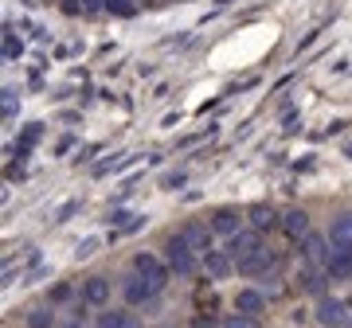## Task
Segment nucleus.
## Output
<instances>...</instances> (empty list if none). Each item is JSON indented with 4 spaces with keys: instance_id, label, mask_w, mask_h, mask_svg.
I'll use <instances>...</instances> for the list:
<instances>
[{
    "instance_id": "obj_5",
    "label": "nucleus",
    "mask_w": 352,
    "mask_h": 328,
    "mask_svg": "<svg viewBox=\"0 0 352 328\" xmlns=\"http://www.w3.org/2000/svg\"><path fill=\"white\" fill-rule=\"evenodd\" d=\"M78 297H82L87 309H110V301H113L110 278H106V274H90V278L78 285Z\"/></svg>"
},
{
    "instance_id": "obj_12",
    "label": "nucleus",
    "mask_w": 352,
    "mask_h": 328,
    "mask_svg": "<svg viewBox=\"0 0 352 328\" xmlns=\"http://www.w3.org/2000/svg\"><path fill=\"white\" fill-rule=\"evenodd\" d=\"M329 242L337 246V250H352V211H340L333 215V223H329Z\"/></svg>"
},
{
    "instance_id": "obj_3",
    "label": "nucleus",
    "mask_w": 352,
    "mask_h": 328,
    "mask_svg": "<svg viewBox=\"0 0 352 328\" xmlns=\"http://www.w3.org/2000/svg\"><path fill=\"white\" fill-rule=\"evenodd\" d=\"M352 316V305L344 301V297H333V293H325V297H317L314 301V320L321 328H344Z\"/></svg>"
},
{
    "instance_id": "obj_26",
    "label": "nucleus",
    "mask_w": 352,
    "mask_h": 328,
    "mask_svg": "<svg viewBox=\"0 0 352 328\" xmlns=\"http://www.w3.org/2000/svg\"><path fill=\"white\" fill-rule=\"evenodd\" d=\"M164 191H176V188H184V184H188V172H164Z\"/></svg>"
},
{
    "instance_id": "obj_30",
    "label": "nucleus",
    "mask_w": 352,
    "mask_h": 328,
    "mask_svg": "<svg viewBox=\"0 0 352 328\" xmlns=\"http://www.w3.org/2000/svg\"><path fill=\"white\" fill-rule=\"evenodd\" d=\"M59 328H87V320H82V316H71V320H63V325H59Z\"/></svg>"
},
{
    "instance_id": "obj_13",
    "label": "nucleus",
    "mask_w": 352,
    "mask_h": 328,
    "mask_svg": "<svg viewBox=\"0 0 352 328\" xmlns=\"http://www.w3.org/2000/svg\"><path fill=\"white\" fill-rule=\"evenodd\" d=\"M278 223H282V215L270 207V203H254L251 211H247V227L258 231V235H266V231H274Z\"/></svg>"
},
{
    "instance_id": "obj_19",
    "label": "nucleus",
    "mask_w": 352,
    "mask_h": 328,
    "mask_svg": "<svg viewBox=\"0 0 352 328\" xmlns=\"http://www.w3.org/2000/svg\"><path fill=\"white\" fill-rule=\"evenodd\" d=\"M258 242H263V235H258V231L243 227L239 235H231V239H227V250H231V258H235V262H239L243 254H251L254 246H258Z\"/></svg>"
},
{
    "instance_id": "obj_22",
    "label": "nucleus",
    "mask_w": 352,
    "mask_h": 328,
    "mask_svg": "<svg viewBox=\"0 0 352 328\" xmlns=\"http://www.w3.org/2000/svg\"><path fill=\"white\" fill-rule=\"evenodd\" d=\"M138 0H106V12L118 16V20H129V16H138Z\"/></svg>"
},
{
    "instance_id": "obj_25",
    "label": "nucleus",
    "mask_w": 352,
    "mask_h": 328,
    "mask_svg": "<svg viewBox=\"0 0 352 328\" xmlns=\"http://www.w3.org/2000/svg\"><path fill=\"white\" fill-rule=\"evenodd\" d=\"M39 133H43V126H28L24 133H20V152H28L32 145L39 141Z\"/></svg>"
},
{
    "instance_id": "obj_24",
    "label": "nucleus",
    "mask_w": 352,
    "mask_h": 328,
    "mask_svg": "<svg viewBox=\"0 0 352 328\" xmlns=\"http://www.w3.org/2000/svg\"><path fill=\"white\" fill-rule=\"evenodd\" d=\"M219 328H263V320L258 316H247V313H231Z\"/></svg>"
},
{
    "instance_id": "obj_16",
    "label": "nucleus",
    "mask_w": 352,
    "mask_h": 328,
    "mask_svg": "<svg viewBox=\"0 0 352 328\" xmlns=\"http://www.w3.org/2000/svg\"><path fill=\"white\" fill-rule=\"evenodd\" d=\"M94 328H141V320L133 309H102Z\"/></svg>"
},
{
    "instance_id": "obj_14",
    "label": "nucleus",
    "mask_w": 352,
    "mask_h": 328,
    "mask_svg": "<svg viewBox=\"0 0 352 328\" xmlns=\"http://www.w3.org/2000/svg\"><path fill=\"white\" fill-rule=\"evenodd\" d=\"M180 235H184V239L192 242V250L200 254H208L212 250V239H215V231H212V223H184V227H180Z\"/></svg>"
},
{
    "instance_id": "obj_11",
    "label": "nucleus",
    "mask_w": 352,
    "mask_h": 328,
    "mask_svg": "<svg viewBox=\"0 0 352 328\" xmlns=\"http://www.w3.org/2000/svg\"><path fill=\"white\" fill-rule=\"evenodd\" d=\"M278 227H282V235H286L289 242H302L305 235H309V215L302 211V207H289L286 215H282V223H278Z\"/></svg>"
},
{
    "instance_id": "obj_9",
    "label": "nucleus",
    "mask_w": 352,
    "mask_h": 328,
    "mask_svg": "<svg viewBox=\"0 0 352 328\" xmlns=\"http://www.w3.org/2000/svg\"><path fill=\"white\" fill-rule=\"evenodd\" d=\"M329 250H333V242H329V235H317V231H309L302 242H298V254L305 258V266H325Z\"/></svg>"
},
{
    "instance_id": "obj_20",
    "label": "nucleus",
    "mask_w": 352,
    "mask_h": 328,
    "mask_svg": "<svg viewBox=\"0 0 352 328\" xmlns=\"http://www.w3.org/2000/svg\"><path fill=\"white\" fill-rule=\"evenodd\" d=\"M0 55H4L8 63H12V59H20V55H24V39L16 36L12 27H4V39H0Z\"/></svg>"
},
{
    "instance_id": "obj_17",
    "label": "nucleus",
    "mask_w": 352,
    "mask_h": 328,
    "mask_svg": "<svg viewBox=\"0 0 352 328\" xmlns=\"http://www.w3.org/2000/svg\"><path fill=\"white\" fill-rule=\"evenodd\" d=\"M325 270H329V278L333 281H349L352 278V250H329V258H325Z\"/></svg>"
},
{
    "instance_id": "obj_7",
    "label": "nucleus",
    "mask_w": 352,
    "mask_h": 328,
    "mask_svg": "<svg viewBox=\"0 0 352 328\" xmlns=\"http://www.w3.org/2000/svg\"><path fill=\"white\" fill-rule=\"evenodd\" d=\"M208 223H212V231L219 239H231V235H239L247 227V211H239V207H215L208 215Z\"/></svg>"
},
{
    "instance_id": "obj_23",
    "label": "nucleus",
    "mask_w": 352,
    "mask_h": 328,
    "mask_svg": "<svg viewBox=\"0 0 352 328\" xmlns=\"http://www.w3.org/2000/svg\"><path fill=\"white\" fill-rule=\"evenodd\" d=\"M47 301L55 305V309H59V305H67V301H75V285H67V281H59V285H51Z\"/></svg>"
},
{
    "instance_id": "obj_28",
    "label": "nucleus",
    "mask_w": 352,
    "mask_h": 328,
    "mask_svg": "<svg viewBox=\"0 0 352 328\" xmlns=\"http://www.w3.org/2000/svg\"><path fill=\"white\" fill-rule=\"evenodd\" d=\"M63 12L67 16H82L87 12V4H82V0H63Z\"/></svg>"
},
{
    "instance_id": "obj_27",
    "label": "nucleus",
    "mask_w": 352,
    "mask_h": 328,
    "mask_svg": "<svg viewBox=\"0 0 352 328\" xmlns=\"http://www.w3.org/2000/svg\"><path fill=\"white\" fill-rule=\"evenodd\" d=\"M98 246H102V239H82V242H78V250H75V258L82 262V258H90V254L98 250Z\"/></svg>"
},
{
    "instance_id": "obj_15",
    "label": "nucleus",
    "mask_w": 352,
    "mask_h": 328,
    "mask_svg": "<svg viewBox=\"0 0 352 328\" xmlns=\"http://www.w3.org/2000/svg\"><path fill=\"white\" fill-rule=\"evenodd\" d=\"M235 313H247V316L266 313V293H263V290H254V285L239 290V293H235Z\"/></svg>"
},
{
    "instance_id": "obj_18",
    "label": "nucleus",
    "mask_w": 352,
    "mask_h": 328,
    "mask_svg": "<svg viewBox=\"0 0 352 328\" xmlns=\"http://www.w3.org/2000/svg\"><path fill=\"white\" fill-rule=\"evenodd\" d=\"M24 328H59V316H55V305L43 301V305H32L24 313Z\"/></svg>"
},
{
    "instance_id": "obj_10",
    "label": "nucleus",
    "mask_w": 352,
    "mask_h": 328,
    "mask_svg": "<svg viewBox=\"0 0 352 328\" xmlns=\"http://www.w3.org/2000/svg\"><path fill=\"white\" fill-rule=\"evenodd\" d=\"M329 281H333V278H329L325 266H305L302 278H298V285H302V290L317 301V297H325V293H329Z\"/></svg>"
},
{
    "instance_id": "obj_29",
    "label": "nucleus",
    "mask_w": 352,
    "mask_h": 328,
    "mask_svg": "<svg viewBox=\"0 0 352 328\" xmlns=\"http://www.w3.org/2000/svg\"><path fill=\"white\" fill-rule=\"evenodd\" d=\"M87 4V12H106V0H82Z\"/></svg>"
},
{
    "instance_id": "obj_6",
    "label": "nucleus",
    "mask_w": 352,
    "mask_h": 328,
    "mask_svg": "<svg viewBox=\"0 0 352 328\" xmlns=\"http://www.w3.org/2000/svg\"><path fill=\"white\" fill-rule=\"evenodd\" d=\"M122 297H126L129 309H141V305H153V301H157V297H161V290H157L153 281H145L141 274H133V270H129L126 285H122Z\"/></svg>"
},
{
    "instance_id": "obj_21",
    "label": "nucleus",
    "mask_w": 352,
    "mask_h": 328,
    "mask_svg": "<svg viewBox=\"0 0 352 328\" xmlns=\"http://www.w3.org/2000/svg\"><path fill=\"white\" fill-rule=\"evenodd\" d=\"M0 114H4V121H12V117L20 114V98H16V90H12V86L0 90Z\"/></svg>"
},
{
    "instance_id": "obj_8",
    "label": "nucleus",
    "mask_w": 352,
    "mask_h": 328,
    "mask_svg": "<svg viewBox=\"0 0 352 328\" xmlns=\"http://www.w3.org/2000/svg\"><path fill=\"white\" fill-rule=\"evenodd\" d=\"M200 266H204V274L208 278H215V281H223V278H231L235 274V258H231V250H219V246H212V250L200 258Z\"/></svg>"
},
{
    "instance_id": "obj_31",
    "label": "nucleus",
    "mask_w": 352,
    "mask_h": 328,
    "mask_svg": "<svg viewBox=\"0 0 352 328\" xmlns=\"http://www.w3.org/2000/svg\"><path fill=\"white\" fill-rule=\"evenodd\" d=\"M344 328H352V316H349V325H344Z\"/></svg>"
},
{
    "instance_id": "obj_1",
    "label": "nucleus",
    "mask_w": 352,
    "mask_h": 328,
    "mask_svg": "<svg viewBox=\"0 0 352 328\" xmlns=\"http://www.w3.org/2000/svg\"><path fill=\"white\" fill-rule=\"evenodd\" d=\"M161 258L168 262V270H173V278H192L196 274V266H200V254L192 250V242L176 231V235H168L161 246Z\"/></svg>"
},
{
    "instance_id": "obj_2",
    "label": "nucleus",
    "mask_w": 352,
    "mask_h": 328,
    "mask_svg": "<svg viewBox=\"0 0 352 328\" xmlns=\"http://www.w3.org/2000/svg\"><path fill=\"white\" fill-rule=\"evenodd\" d=\"M278 270V254L266 246V242H258L251 254H243L239 262H235V274H243V278H251V281H258V278H270Z\"/></svg>"
},
{
    "instance_id": "obj_4",
    "label": "nucleus",
    "mask_w": 352,
    "mask_h": 328,
    "mask_svg": "<svg viewBox=\"0 0 352 328\" xmlns=\"http://www.w3.org/2000/svg\"><path fill=\"white\" fill-rule=\"evenodd\" d=\"M129 270H133V274H141L145 281H153L157 290H164V285H168V278H173L168 262H164L161 254H149V250H138V254H133Z\"/></svg>"
}]
</instances>
